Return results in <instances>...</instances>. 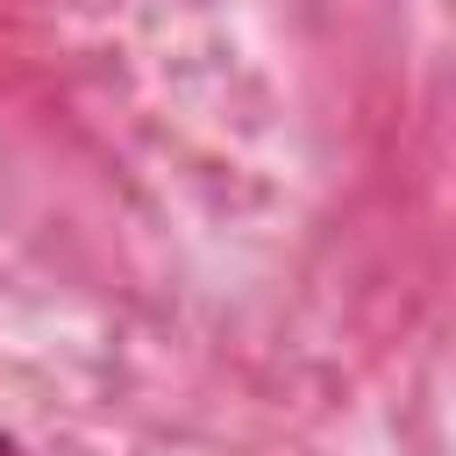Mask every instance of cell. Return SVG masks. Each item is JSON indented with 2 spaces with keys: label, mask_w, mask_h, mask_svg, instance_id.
I'll list each match as a JSON object with an SVG mask.
<instances>
[{
  "label": "cell",
  "mask_w": 456,
  "mask_h": 456,
  "mask_svg": "<svg viewBox=\"0 0 456 456\" xmlns=\"http://www.w3.org/2000/svg\"><path fill=\"white\" fill-rule=\"evenodd\" d=\"M0 456H21V449H14V442H7V435H0Z\"/></svg>",
  "instance_id": "obj_1"
}]
</instances>
